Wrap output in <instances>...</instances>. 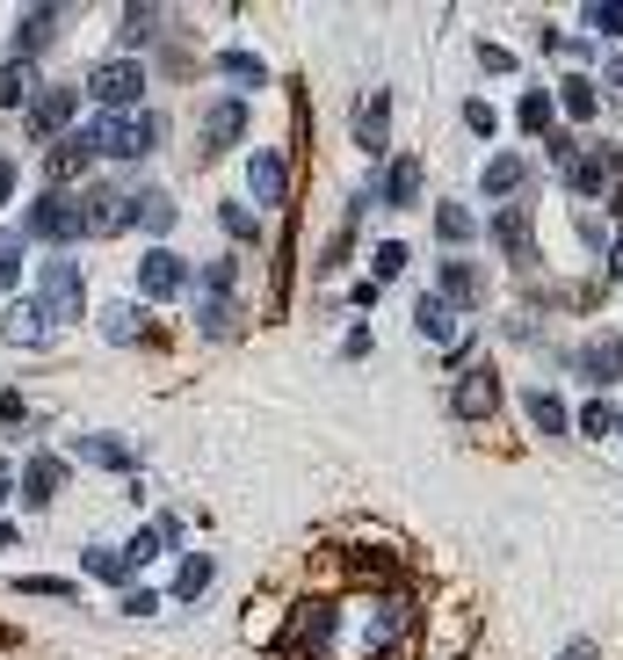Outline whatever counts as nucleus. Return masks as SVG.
Masks as SVG:
<instances>
[{"instance_id":"393cba45","label":"nucleus","mask_w":623,"mask_h":660,"mask_svg":"<svg viewBox=\"0 0 623 660\" xmlns=\"http://www.w3.org/2000/svg\"><path fill=\"white\" fill-rule=\"evenodd\" d=\"M435 226H442V240H450V247H464L471 240V210L464 204H442V210H435Z\"/></svg>"},{"instance_id":"9d476101","label":"nucleus","mask_w":623,"mask_h":660,"mask_svg":"<svg viewBox=\"0 0 623 660\" xmlns=\"http://www.w3.org/2000/svg\"><path fill=\"white\" fill-rule=\"evenodd\" d=\"M283 182H291V160H283L276 145L247 160V190H254V204H283Z\"/></svg>"},{"instance_id":"cd10ccee","label":"nucleus","mask_w":623,"mask_h":660,"mask_svg":"<svg viewBox=\"0 0 623 660\" xmlns=\"http://www.w3.org/2000/svg\"><path fill=\"white\" fill-rule=\"evenodd\" d=\"M22 95H30V58H15V66H0V102L15 109Z\"/></svg>"},{"instance_id":"f03ea898","label":"nucleus","mask_w":623,"mask_h":660,"mask_svg":"<svg viewBox=\"0 0 623 660\" xmlns=\"http://www.w3.org/2000/svg\"><path fill=\"white\" fill-rule=\"evenodd\" d=\"M87 95H95L102 109H117V117H131L139 95H145V66H139V58H109V66L87 73Z\"/></svg>"},{"instance_id":"c756f323","label":"nucleus","mask_w":623,"mask_h":660,"mask_svg":"<svg viewBox=\"0 0 623 660\" xmlns=\"http://www.w3.org/2000/svg\"><path fill=\"white\" fill-rule=\"evenodd\" d=\"M580 429H588V435H609V429H623V414H616L609 400H588V414H580Z\"/></svg>"},{"instance_id":"f257e3e1","label":"nucleus","mask_w":623,"mask_h":660,"mask_svg":"<svg viewBox=\"0 0 623 660\" xmlns=\"http://www.w3.org/2000/svg\"><path fill=\"white\" fill-rule=\"evenodd\" d=\"M22 240H87L80 196H73V190H44L30 204V218H22Z\"/></svg>"},{"instance_id":"473e14b6","label":"nucleus","mask_w":623,"mask_h":660,"mask_svg":"<svg viewBox=\"0 0 623 660\" xmlns=\"http://www.w3.org/2000/svg\"><path fill=\"white\" fill-rule=\"evenodd\" d=\"M15 588H30V595H73V581H58V574H22Z\"/></svg>"},{"instance_id":"412c9836","label":"nucleus","mask_w":623,"mask_h":660,"mask_svg":"<svg viewBox=\"0 0 623 660\" xmlns=\"http://www.w3.org/2000/svg\"><path fill=\"white\" fill-rule=\"evenodd\" d=\"M356 145H363V153H384V95H370V102H363V123H356Z\"/></svg>"},{"instance_id":"bb28decb","label":"nucleus","mask_w":623,"mask_h":660,"mask_svg":"<svg viewBox=\"0 0 623 660\" xmlns=\"http://www.w3.org/2000/svg\"><path fill=\"white\" fill-rule=\"evenodd\" d=\"M22 277V232H0V291H15Z\"/></svg>"},{"instance_id":"2f4dec72","label":"nucleus","mask_w":623,"mask_h":660,"mask_svg":"<svg viewBox=\"0 0 623 660\" xmlns=\"http://www.w3.org/2000/svg\"><path fill=\"white\" fill-rule=\"evenodd\" d=\"M551 123V95H522V131H544Z\"/></svg>"},{"instance_id":"a878e982","label":"nucleus","mask_w":623,"mask_h":660,"mask_svg":"<svg viewBox=\"0 0 623 660\" xmlns=\"http://www.w3.org/2000/svg\"><path fill=\"white\" fill-rule=\"evenodd\" d=\"M529 421H537L544 435H558V429H566V407H558L551 392H529Z\"/></svg>"},{"instance_id":"58836bf2","label":"nucleus","mask_w":623,"mask_h":660,"mask_svg":"<svg viewBox=\"0 0 623 660\" xmlns=\"http://www.w3.org/2000/svg\"><path fill=\"white\" fill-rule=\"evenodd\" d=\"M8 494H15V472H8V465H0V501H8Z\"/></svg>"},{"instance_id":"7c9ffc66","label":"nucleus","mask_w":623,"mask_h":660,"mask_svg":"<svg viewBox=\"0 0 623 660\" xmlns=\"http://www.w3.org/2000/svg\"><path fill=\"white\" fill-rule=\"evenodd\" d=\"M218 226H226L232 240H254V232H261V226H254V210H247V204H226V210H218Z\"/></svg>"},{"instance_id":"7ed1b4c3","label":"nucleus","mask_w":623,"mask_h":660,"mask_svg":"<svg viewBox=\"0 0 623 660\" xmlns=\"http://www.w3.org/2000/svg\"><path fill=\"white\" fill-rule=\"evenodd\" d=\"M95 131H102V153H109V160H145V153L160 145V117H153V109H131V117H102Z\"/></svg>"},{"instance_id":"4468645a","label":"nucleus","mask_w":623,"mask_h":660,"mask_svg":"<svg viewBox=\"0 0 623 660\" xmlns=\"http://www.w3.org/2000/svg\"><path fill=\"white\" fill-rule=\"evenodd\" d=\"M493 240H501V255H515V261H537V247H529V218H522V204L493 218Z\"/></svg>"},{"instance_id":"6e6552de","label":"nucleus","mask_w":623,"mask_h":660,"mask_svg":"<svg viewBox=\"0 0 623 660\" xmlns=\"http://www.w3.org/2000/svg\"><path fill=\"white\" fill-rule=\"evenodd\" d=\"M0 334H8L15 348H44V342H52V320H44V305H36V297H15V305H8V320H0Z\"/></svg>"},{"instance_id":"f704fd0d","label":"nucleus","mask_w":623,"mask_h":660,"mask_svg":"<svg viewBox=\"0 0 623 660\" xmlns=\"http://www.w3.org/2000/svg\"><path fill=\"white\" fill-rule=\"evenodd\" d=\"M0 421H8V429H30V407H22V392H0Z\"/></svg>"},{"instance_id":"1a4fd4ad","label":"nucleus","mask_w":623,"mask_h":660,"mask_svg":"<svg viewBox=\"0 0 623 660\" xmlns=\"http://www.w3.org/2000/svg\"><path fill=\"white\" fill-rule=\"evenodd\" d=\"M572 370H580L588 385H616V378H623V342H616V334H602V342H588L580 356H572Z\"/></svg>"},{"instance_id":"5701e85b","label":"nucleus","mask_w":623,"mask_h":660,"mask_svg":"<svg viewBox=\"0 0 623 660\" xmlns=\"http://www.w3.org/2000/svg\"><path fill=\"white\" fill-rule=\"evenodd\" d=\"M204 588H210V559H182V574H174V595H182V603H196Z\"/></svg>"},{"instance_id":"4be33fe9","label":"nucleus","mask_w":623,"mask_h":660,"mask_svg":"<svg viewBox=\"0 0 623 660\" xmlns=\"http://www.w3.org/2000/svg\"><path fill=\"white\" fill-rule=\"evenodd\" d=\"M420 334H435V342H457V320L442 297H420Z\"/></svg>"},{"instance_id":"20e7f679","label":"nucleus","mask_w":623,"mask_h":660,"mask_svg":"<svg viewBox=\"0 0 623 660\" xmlns=\"http://www.w3.org/2000/svg\"><path fill=\"white\" fill-rule=\"evenodd\" d=\"M80 291H87V283H80V261H66V255L44 261V277H36V305H44V320H52V327H58V320H80Z\"/></svg>"},{"instance_id":"9b49d317","label":"nucleus","mask_w":623,"mask_h":660,"mask_svg":"<svg viewBox=\"0 0 623 660\" xmlns=\"http://www.w3.org/2000/svg\"><path fill=\"white\" fill-rule=\"evenodd\" d=\"M73 102H80L73 87H44V95L30 102V131H36V139H58V131H66V117H73Z\"/></svg>"},{"instance_id":"c9c22d12","label":"nucleus","mask_w":623,"mask_h":660,"mask_svg":"<svg viewBox=\"0 0 623 660\" xmlns=\"http://www.w3.org/2000/svg\"><path fill=\"white\" fill-rule=\"evenodd\" d=\"M566 109H572V117H588V109H594V87H588V80H566Z\"/></svg>"},{"instance_id":"c85d7f7f","label":"nucleus","mask_w":623,"mask_h":660,"mask_svg":"<svg viewBox=\"0 0 623 660\" xmlns=\"http://www.w3.org/2000/svg\"><path fill=\"white\" fill-rule=\"evenodd\" d=\"M218 73H232L240 87H254V80H261V58H254V52H226V58H218Z\"/></svg>"},{"instance_id":"dca6fc26","label":"nucleus","mask_w":623,"mask_h":660,"mask_svg":"<svg viewBox=\"0 0 623 660\" xmlns=\"http://www.w3.org/2000/svg\"><path fill=\"white\" fill-rule=\"evenodd\" d=\"M435 297H442V305H450V297L457 305H479V269H471V261H442V291Z\"/></svg>"},{"instance_id":"39448f33","label":"nucleus","mask_w":623,"mask_h":660,"mask_svg":"<svg viewBox=\"0 0 623 660\" xmlns=\"http://www.w3.org/2000/svg\"><path fill=\"white\" fill-rule=\"evenodd\" d=\"M139 291H145V297H182V291H189V261L174 255V247H145Z\"/></svg>"},{"instance_id":"b1692460","label":"nucleus","mask_w":623,"mask_h":660,"mask_svg":"<svg viewBox=\"0 0 623 660\" xmlns=\"http://www.w3.org/2000/svg\"><path fill=\"white\" fill-rule=\"evenodd\" d=\"M102 334H109V342H139V305H109Z\"/></svg>"},{"instance_id":"4c0bfd02","label":"nucleus","mask_w":623,"mask_h":660,"mask_svg":"<svg viewBox=\"0 0 623 660\" xmlns=\"http://www.w3.org/2000/svg\"><path fill=\"white\" fill-rule=\"evenodd\" d=\"M22 538V530H15V522H0V552H8V544H15Z\"/></svg>"},{"instance_id":"aec40b11","label":"nucleus","mask_w":623,"mask_h":660,"mask_svg":"<svg viewBox=\"0 0 623 660\" xmlns=\"http://www.w3.org/2000/svg\"><path fill=\"white\" fill-rule=\"evenodd\" d=\"M131 226H145V232H167V226H174V196L145 190V196H139V210H131Z\"/></svg>"},{"instance_id":"f3484780","label":"nucleus","mask_w":623,"mask_h":660,"mask_svg":"<svg viewBox=\"0 0 623 660\" xmlns=\"http://www.w3.org/2000/svg\"><path fill=\"white\" fill-rule=\"evenodd\" d=\"M73 451L87 457V465H109V472H131V451H123L117 435H80V443H73Z\"/></svg>"},{"instance_id":"f8f14e48","label":"nucleus","mask_w":623,"mask_h":660,"mask_svg":"<svg viewBox=\"0 0 623 660\" xmlns=\"http://www.w3.org/2000/svg\"><path fill=\"white\" fill-rule=\"evenodd\" d=\"M58 487H66V457L44 451V457H30V465H22V501H30V508H44Z\"/></svg>"},{"instance_id":"72a5a7b5","label":"nucleus","mask_w":623,"mask_h":660,"mask_svg":"<svg viewBox=\"0 0 623 660\" xmlns=\"http://www.w3.org/2000/svg\"><path fill=\"white\" fill-rule=\"evenodd\" d=\"M87 574H102V581H123V559H117V552H102V544H95V552H87Z\"/></svg>"},{"instance_id":"ea45409f","label":"nucleus","mask_w":623,"mask_h":660,"mask_svg":"<svg viewBox=\"0 0 623 660\" xmlns=\"http://www.w3.org/2000/svg\"><path fill=\"white\" fill-rule=\"evenodd\" d=\"M566 660H594V646H572V653H566Z\"/></svg>"},{"instance_id":"6ab92c4d","label":"nucleus","mask_w":623,"mask_h":660,"mask_svg":"<svg viewBox=\"0 0 623 660\" xmlns=\"http://www.w3.org/2000/svg\"><path fill=\"white\" fill-rule=\"evenodd\" d=\"M609 174H616V153H588L580 167H572V190H580V196H602Z\"/></svg>"},{"instance_id":"423d86ee","label":"nucleus","mask_w":623,"mask_h":660,"mask_svg":"<svg viewBox=\"0 0 623 660\" xmlns=\"http://www.w3.org/2000/svg\"><path fill=\"white\" fill-rule=\"evenodd\" d=\"M457 414H464V421L501 414V370H493V364H471L464 378H457Z\"/></svg>"},{"instance_id":"ddd939ff","label":"nucleus","mask_w":623,"mask_h":660,"mask_svg":"<svg viewBox=\"0 0 623 660\" xmlns=\"http://www.w3.org/2000/svg\"><path fill=\"white\" fill-rule=\"evenodd\" d=\"M247 139V102H218L204 117V153H218V145H240Z\"/></svg>"},{"instance_id":"e433bc0d","label":"nucleus","mask_w":623,"mask_h":660,"mask_svg":"<svg viewBox=\"0 0 623 660\" xmlns=\"http://www.w3.org/2000/svg\"><path fill=\"white\" fill-rule=\"evenodd\" d=\"M15 196V160H0V204Z\"/></svg>"},{"instance_id":"2eb2a0df","label":"nucleus","mask_w":623,"mask_h":660,"mask_svg":"<svg viewBox=\"0 0 623 660\" xmlns=\"http://www.w3.org/2000/svg\"><path fill=\"white\" fill-rule=\"evenodd\" d=\"M384 204H420V160L406 153V160H392V174H384Z\"/></svg>"},{"instance_id":"a211bd4d","label":"nucleus","mask_w":623,"mask_h":660,"mask_svg":"<svg viewBox=\"0 0 623 660\" xmlns=\"http://www.w3.org/2000/svg\"><path fill=\"white\" fill-rule=\"evenodd\" d=\"M522 182H529V160H515V153H501L485 167V196H515Z\"/></svg>"},{"instance_id":"0eeeda50","label":"nucleus","mask_w":623,"mask_h":660,"mask_svg":"<svg viewBox=\"0 0 623 660\" xmlns=\"http://www.w3.org/2000/svg\"><path fill=\"white\" fill-rule=\"evenodd\" d=\"M87 160H102V131H95V123H87V131H66V139L52 145V190H66Z\"/></svg>"}]
</instances>
